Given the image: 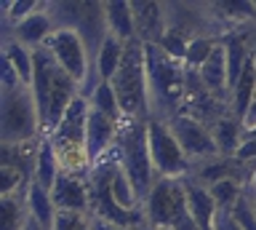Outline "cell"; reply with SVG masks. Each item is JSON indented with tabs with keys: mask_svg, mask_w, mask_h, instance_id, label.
<instances>
[{
	"mask_svg": "<svg viewBox=\"0 0 256 230\" xmlns=\"http://www.w3.org/2000/svg\"><path fill=\"white\" fill-rule=\"evenodd\" d=\"M208 190H211V195H214L216 209H219L222 214H230L238 206L240 198L246 195L248 185L243 179H222V182H216V185L208 187Z\"/></svg>",
	"mask_w": 256,
	"mask_h": 230,
	"instance_id": "obj_22",
	"label": "cell"
},
{
	"mask_svg": "<svg viewBox=\"0 0 256 230\" xmlns=\"http://www.w3.org/2000/svg\"><path fill=\"white\" fill-rule=\"evenodd\" d=\"M88 105H91V110H96V113L107 115L112 118V121H123V113H120V102L115 97V89H112V83H99L96 89L91 91V97H88Z\"/></svg>",
	"mask_w": 256,
	"mask_h": 230,
	"instance_id": "obj_24",
	"label": "cell"
},
{
	"mask_svg": "<svg viewBox=\"0 0 256 230\" xmlns=\"http://www.w3.org/2000/svg\"><path fill=\"white\" fill-rule=\"evenodd\" d=\"M184 193H187V211L190 217L200 225V230H214L216 217H219V209L214 203L211 190L200 182L184 177Z\"/></svg>",
	"mask_w": 256,
	"mask_h": 230,
	"instance_id": "obj_14",
	"label": "cell"
},
{
	"mask_svg": "<svg viewBox=\"0 0 256 230\" xmlns=\"http://www.w3.org/2000/svg\"><path fill=\"white\" fill-rule=\"evenodd\" d=\"M104 14H107V30L118 41H134L136 38V19H134V6L126 0L118 3H104Z\"/></svg>",
	"mask_w": 256,
	"mask_h": 230,
	"instance_id": "obj_17",
	"label": "cell"
},
{
	"mask_svg": "<svg viewBox=\"0 0 256 230\" xmlns=\"http://www.w3.org/2000/svg\"><path fill=\"white\" fill-rule=\"evenodd\" d=\"M3 62L22 78V83H27V86L32 83L35 62H32V51L30 49H24L22 43L11 41V38H3Z\"/></svg>",
	"mask_w": 256,
	"mask_h": 230,
	"instance_id": "obj_20",
	"label": "cell"
},
{
	"mask_svg": "<svg viewBox=\"0 0 256 230\" xmlns=\"http://www.w3.org/2000/svg\"><path fill=\"white\" fill-rule=\"evenodd\" d=\"M118 121L112 118L96 113L91 110L88 113V129H86V150H88V158H91V166L99 163L102 158H107L112 153V145H115V137H118Z\"/></svg>",
	"mask_w": 256,
	"mask_h": 230,
	"instance_id": "obj_12",
	"label": "cell"
},
{
	"mask_svg": "<svg viewBox=\"0 0 256 230\" xmlns=\"http://www.w3.org/2000/svg\"><path fill=\"white\" fill-rule=\"evenodd\" d=\"M30 219L27 193L3 195V230H22Z\"/></svg>",
	"mask_w": 256,
	"mask_h": 230,
	"instance_id": "obj_23",
	"label": "cell"
},
{
	"mask_svg": "<svg viewBox=\"0 0 256 230\" xmlns=\"http://www.w3.org/2000/svg\"><path fill=\"white\" fill-rule=\"evenodd\" d=\"M54 33H56V22L51 17V11H48V3H43L30 19H24L22 25H16L14 30H3V38H11V41L22 43L24 49L38 51L48 43V38Z\"/></svg>",
	"mask_w": 256,
	"mask_h": 230,
	"instance_id": "obj_11",
	"label": "cell"
},
{
	"mask_svg": "<svg viewBox=\"0 0 256 230\" xmlns=\"http://www.w3.org/2000/svg\"><path fill=\"white\" fill-rule=\"evenodd\" d=\"M123 51H126L123 41H118L115 35L104 38L102 49H99V54H96V59H94V73H96L99 81L110 83L112 78H115L118 67H120V59H123Z\"/></svg>",
	"mask_w": 256,
	"mask_h": 230,
	"instance_id": "obj_18",
	"label": "cell"
},
{
	"mask_svg": "<svg viewBox=\"0 0 256 230\" xmlns=\"http://www.w3.org/2000/svg\"><path fill=\"white\" fill-rule=\"evenodd\" d=\"M22 230H46V227H43V225H40V222H38V219H32V217H30V219H27V225H24Z\"/></svg>",
	"mask_w": 256,
	"mask_h": 230,
	"instance_id": "obj_31",
	"label": "cell"
},
{
	"mask_svg": "<svg viewBox=\"0 0 256 230\" xmlns=\"http://www.w3.org/2000/svg\"><path fill=\"white\" fill-rule=\"evenodd\" d=\"M150 155H152V166H155L158 179L160 177L184 179L192 169L190 158L179 147L174 131L168 129L166 121H158V118H150Z\"/></svg>",
	"mask_w": 256,
	"mask_h": 230,
	"instance_id": "obj_8",
	"label": "cell"
},
{
	"mask_svg": "<svg viewBox=\"0 0 256 230\" xmlns=\"http://www.w3.org/2000/svg\"><path fill=\"white\" fill-rule=\"evenodd\" d=\"M51 198L56 211H72V214H91V193H88V177L75 174H59L51 187Z\"/></svg>",
	"mask_w": 256,
	"mask_h": 230,
	"instance_id": "obj_10",
	"label": "cell"
},
{
	"mask_svg": "<svg viewBox=\"0 0 256 230\" xmlns=\"http://www.w3.org/2000/svg\"><path fill=\"white\" fill-rule=\"evenodd\" d=\"M40 137L46 131L32 89L3 62V145H24Z\"/></svg>",
	"mask_w": 256,
	"mask_h": 230,
	"instance_id": "obj_3",
	"label": "cell"
},
{
	"mask_svg": "<svg viewBox=\"0 0 256 230\" xmlns=\"http://www.w3.org/2000/svg\"><path fill=\"white\" fill-rule=\"evenodd\" d=\"M94 230H128V227H118V225H110V222H102V219H94Z\"/></svg>",
	"mask_w": 256,
	"mask_h": 230,
	"instance_id": "obj_30",
	"label": "cell"
},
{
	"mask_svg": "<svg viewBox=\"0 0 256 230\" xmlns=\"http://www.w3.org/2000/svg\"><path fill=\"white\" fill-rule=\"evenodd\" d=\"M254 126H256V99H254V105H251V110H248V115L243 121V129H254Z\"/></svg>",
	"mask_w": 256,
	"mask_h": 230,
	"instance_id": "obj_29",
	"label": "cell"
},
{
	"mask_svg": "<svg viewBox=\"0 0 256 230\" xmlns=\"http://www.w3.org/2000/svg\"><path fill=\"white\" fill-rule=\"evenodd\" d=\"M43 3L35 0H16V3H3V30H14L16 25H22L24 19H30Z\"/></svg>",
	"mask_w": 256,
	"mask_h": 230,
	"instance_id": "obj_25",
	"label": "cell"
},
{
	"mask_svg": "<svg viewBox=\"0 0 256 230\" xmlns=\"http://www.w3.org/2000/svg\"><path fill=\"white\" fill-rule=\"evenodd\" d=\"M166 123H168V129L174 131V137L179 142V147L184 150V155L190 158V163H200V161H208V158L219 155L216 142L211 137V129H208L206 123H200L198 118H192L187 113H179Z\"/></svg>",
	"mask_w": 256,
	"mask_h": 230,
	"instance_id": "obj_9",
	"label": "cell"
},
{
	"mask_svg": "<svg viewBox=\"0 0 256 230\" xmlns=\"http://www.w3.org/2000/svg\"><path fill=\"white\" fill-rule=\"evenodd\" d=\"M43 49L54 57V62L59 65L70 78H75L80 83V91L83 86L88 83V78L94 73V59H91V51H88L86 41L80 38V33L75 30H56V33L48 38V43Z\"/></svg>",
	"mask_w": 256,
	"mask_h": 230,
	"instance_id": "obj_7",
	"label": "cell"
},
{
	"mask_svg": "<svg viewBox=\"0 0 256 230\" xmlns=\"http://www.w3.org/2000/svg\"><path fill=\"white\" fill-rule=\"evenodd\" d=\"M27 206H30V217H32V219H38L46 230L54 227L56 206H54L51 190H46L43 185H38L35 179H32L30 187H27Z\"/></svg>",
	"mask_w": 256,
	"mask_h": 230,
	"instance_id": "obj_19",
	"label": "cell"
},
{
	"mask_svg": "<svg viewBox=\"0 0 256 230\" xmlns=\"http://www.w3.org/2000/svg\"><path fill=\"white\" fill-rule=\"evenodd\" d=\"M136 19V38L142 43L160 46L168 33V9L163 3H131Z\"/></svg>",
	"mask_w": 256,
	"mask_h": 230,
	"instance_id": "obj_13",
	"label": "cell"
},
{
	"mask_svg": "<svg viewBox=\"0 0 256 230\" xmlns=\"http://www.w3.org/2000/svg\"><path fill=\"white\" fill-rule=\"evenodd\" d=\"M59 174H62V169H59L56 150H54L51 142L43 137V142H40V153H38V166H35V182L43 185L46 190H51Z\"/></svg>",
	"mask_w": 256,
	"mask_h": 230,
	"instance_id": "obj_21",
	"label": "cell"
},
{
	"mask_svg": "<svg viewBox=\"0 0 256 230\" xmlns=\"http://www.w3.org/2000/svg\"><path fill=\"white\" fill-rule=\"evenodd\" d=\"M254 99H256V62L251 57L246 70H243V75H240V81L232 86V91H230V113L243 123L248 110L254 105Z\"/></svg>",
	"mask_w": 256,
	"mask_h": 230,
	"instance_id": "obj_15",
	"label": "cell"
},
{
	"mask_svg": "<svg viewBox=\"0 0 256 230\" xmlns=\"http://www.w3.org/2000/svg\"><path fill=\"white\" fill-rule=\"evenodd\" d=\"M254 62H256V35H254Z\"/></svg>",
	"mask_w": 256,
	"mask_h": 230,
	"instance_id": "obj_33",
	"label": "cell"
},
{
	"mask_svg": "<svg viewBox=\"0 0 256 230\" xmlns=\"http://www.w3.org/2000/svg\"><path fill=\"white\" fill-rule=\"evenodd\" d=\"M91 214H72V211H56L51 230H94Z\"/></svg>",
	"mask_w": 256,
	"mask_h": 230,
	"instance_id": "obj_26",
	"label": "cell"
},
{
	"mask_svg": "<svg viewBox=\"0 0 256 230\" xmlns=\"http://www.w3.org/2000/svg\"><path fill=\"white\" fill-rule=\"evenodd\" d=\"M214 230H243V227H240L238 222L232 219V214H222V211H219V217H216Z\"/></svg>",
	"mask_w": 256,
	"mask_h": 230,
	"instance_id": "obj_27",
	"label": "cell"
},
{
	"mask_svg": "<svg viewBox=\"0 0 256 230\" xmlns=\"http://www.w3.org/2000/svg\"><path fill=\"white\" fill-rule=\"evenodd\" d=\"M115 171H118V161L112 158V153L107 158H102L99 163H94L91 177H88L91 219H102V222H110V225L134 230L136 225L144 222V209L128 211L115 201V195H112V177H115Z\"/></svg>",
	"mask_w": 256,
	"mask_h": 230,
	"instance_id": "obj_5",
	"label": "cell"
},
{
	"mask_svg": "<svg viewBox=\"0 0 256 230\" xmlns=\"http://www.w3.org/2000/svg\"><path fill=\"white\" fill-rule=\"evenodd\" d=\"M112 158L126 171L136 195L144 203L158 182L152 155H150V118H123L120 121L115 145H112Z\"/></svg>",
	"mask_w": 256,
	"mask_h": 230,
	"instance_id": "obj_1",
	"label": "cell"
},
{
	"mask_svg": "<svg viewBox=\"0 0 256 230\" xmlns=\"http://www.w3.org/2000/svg\"><path fill=\"white\" fill-rule=\"evenodd\" d=\"M187 193H184V179L160 177L152 187V193L144 201V219L152 227H176V222L187 217Z\"/></svg>",
	"mask_w": 256,
	"mask_h": 230,
	"instance_id": "obj_6",
	"label": "cell"
},
{
	"mask_svg": "<svg viewBox=\"0 0 256 230\" xmlns=\"http://www.w3.org/2000/svg\"><path fill=\"white\" fill-rule=\"evenodd\" d=\"M110 83L115 89L123 118H152L150 81H147V49H144V43L139 38L126 43L120 67Z\"/></svg>",
	"mask_w": 256,
	"mask_h": 230,
	"instance_id": "obj_4",
	"label": "cell"
},
{
	"mask_svg": "<svg viewBox=\"0 0 256 230\" xmlns=\"http://www.w3.org/2000/svg\"><path fill=\"white\" fill-rule=\"evenodd\" d=\"M248 193H251V190H248ZM251 198H254V209H256V195H254V193H251Z\"/></svg>",
	"mask_w": 256,
	"mask_h": 230,
	"instance_id": "obj_34",
	"label": "cell"
},
{
	"mask_svg": "<svg viewBox=\"0 0 256 230\" xmlns=\"http://www.w3.org/2000/svg\"><path fill=\"white\" fill-rule=\"evenodd\" d=\"M171 230H200V225H198V222L187 214V217L179 219V222H176V227H171Z\"/></svg>",
	"mask_w": 256,
	"mask_h": 230,
	"instance_id": "obj_28",
	"label": "cell"
},
{
	"mask_svg": "<svg viewBox=\"0 0 256 230\" xmlns=\"http://www.w3.org/2000/svg\"><path fill=\"white\" fill-rule=\"evenodd\" d=\"M147 49V81H150V113L158 121H171L184 110L187 99V67L184 62L168 57L160 46Z\"/></svg>",
	"mask_w": 256,
	"mask_h": 230,
	"instance_id": "obj_2",
	"label": "cell"
},
{
	"mask_svg": "<svg viewBox=\"0 0 256 230\" xmlns=\"http://www.w3.org/2000/svg\"><path fill=\"white\" fill-rule=\"evenodd\" d=\"M248 190H251V193H254V195H256V179H254V182H251V185H248Z\"/></svg>",
	"mask_w": 256,
	"mask_h": 230,
	"instance_id": "obj_32",
	"label": "cell"
},
{
	"mask_svg": "<svg viewBox=\"0 0 256 230\" xmlns=\"http://www.w3.org/2000/svg\"><path fill=\"white\" fill-rule=\"evenodd\" d=\"M208 129H211V137L216 142L219 155H224V158H235L238 155L240 142H243V123H240L235 115L232 113L222 115L219 121H214Z\"/></svg>",
	"mask_w": 256,
	"mask_h": 230,
	"instance_id": "obj_16",
	"label": "cell"
},
{
	"mask_svg": "<svg viewBox=\"0 0 256 230\" xmlns=\"http://www.w3.org/2000/svg\"><path fill=\"white\" fill-rule=\"evenodd\" d=\"M163 230H171V227H163Z\"/></svg>",
	"mask_w": 256,
	"mask_h": 230,
	"instance_id": "obj_35",
	"label": "cell"
}]
</instances>
